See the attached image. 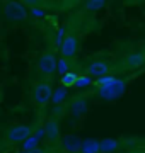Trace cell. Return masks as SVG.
<instances>
[{"instance_id":"obj_14","label":"cell","mask_w":145,"mask_h":153,"mask_svg":"<svg viewBox=\"0 0 145 153\" xmlns=\"http://www.w3.org/2000/svg\"><path fill=\"white\" fill-rule=\"evenodd\" d=\"M80 153H101V140H82Z\"/></svg>"},{"instance_id":"obj_24","label":"cell","mask_w":145,"mask_h":153,"mask_svg":"<svg viewBox=\"0 0 145 153\" xmlns=\"http://www.w3.org/2000/svg\"><path fill=\"white\" fill-rule=\"evenodd\" d=\"M28 153H48L46 150H43V148H36V150H33V152H28Z\"/></svg>"},{"instance_id":"obj_3","label":"cell","mask_w":145,"mask_h":153,"mask_svg":"<svg viewBox=\"0 0 145 153\" xmlns=\"http://www.w3.org/2000/svg\"><path fill=\"white\" fill-rule=\"evenodd\" d=\"M126 80L125 78H118L116 82L109 85V87H102L97 88V95L104 100H116V99L123 97L125 92H126Z\"/></svg>"},{"instance_id":"obj_16","label":"cell","mask_w":145,"mask_h":153,"mask_svg":"<svg viewBox=\"0 0 145 153\" xmlns=\"http://www.w3.org/2000/svg\"><path fill=\"white\" fill-rule=\"evenodd\" d=\"M106 7V0H85L84 9L89 12H99Z\"/></svg>"},{"instance_id":"obj_9","label":"cell","mask_w":145,"mask_h":153,"mask_svg":"<svg viewBox=\"0 0 145 153\" xmlns=\"http://www.w3.org/2000/svg\"><path fill=\"white\" fill-rule=\"evenodd\" d=\"M60 148L65 153H80L82 140L75 134H65L60 138Z\"/></svg>"},{"instance_id":"obj_7","label":"cell","mask_w":145,"mask_h":153,"mask_svg":"<svg viewBox=\"0 0 145 153\" xmlns=\"http://www.w3.org/2000/svg\"><path fill=\"white\" fill-rule=\"evenodd\" d=\"M111 70V65L108 63V61H102V60H96L92 63L87 65L85 68V73L90 76V78H101V76H104L109 73Z\"/></svg>"},{"instance_id":"obj_25","label":"cell","mask_w":145,"mask_h":153,"mask_svg":"<svg viewBox=\"0 0 145 153\" xmlns=\"http://www.w3.org/2000/svg\"><path fill=\"white\" fill-rule=\"evenodd\" d=\"M140 51H144V53H145V41L142 43V48H140Z\"/></svg>"},{"instance_id":"obj_11","label":"cell","mask_w":145,"mask_h":153,"mask_svg":"<svg viewBox=\"0 0 145 153\" xmlns=\"http://www.w3.org/2000/svg\"><path fill=\"white\" fill-rule=\"evenodd\" d=\"M70 111V114L75 116V117H80V116H84L87 111H89V104H87V99L82 97V95H78V97H73L70 100V104L67 107Z\"/></svg>"},{"instance_id":"obj_2","label":"cell","mask_w":145,"mask_h":153,"mask_svg":"<svg viewBox=\"0 0 145 153\" xmlns=\"http://www.w3.org/2000/svg\"><path fill=\"white\" fill-rule=\"evenodd\" d=\"M51 95H53V85L48 80L36 83L33 88V94H31L34 105H38V107H46L51 102Z\"/></svg>"},{"instance_id":"obj_6","label":"cell","mask_w":145,"mask_h":153,"mask_svg":"<svg viewBox=\"0 0 145 153\" xmlns=\"http://www.w3.org/2000/svg\"><path fill=\"white\" fill-rule=\"evenodd\" d=\"M78 51V38L73 34H65V38L60 44V55L63 58H73Z\"/></svg>"},{"instance_id":"obj_15","label":"cell","mask_w":145,"mask_h":153,"mask_svg":"<svg viewBox=\"0 0 145 153\" xmlns=\"http://www.w3.org/2000/svg\"><path fill=\"white\" fill-rule=\"evenodd\" d=\"M68 92H67V88L65 87H56L53 88V95H51V104H55V105H60L65 102V99H67Z\"/></svg>"},{"instance_id":"obj_18","label":"cell","mask_w":145,"mask_h":153,"mask_svg":"<svg viewBox=\"0 0 145 153\" xmlns=\"http://www.w3.org/2000/svg\"><path fill=\"white\" fill-rule=\"evenodd\" d=\"M61 87L65 88H70V87H75V82H77V73L73 71H67L65 75H61Z\"/></svg>"},{"instance_id":"obj_19","label":"cell","mask_w":145,"mask_h":153,"mask_svg":"<svg viewBox=\"0 0 145 153\" xmlns=\"http://www.w3.org/2000/svg\"><path fill=\"white\" fill-rule=\"evenodd\" d=\"M94 85V80L90 78L87 73H82V75H77V82H75V88H85Z\"/></svg>"},{"instance_id":"obj_10","label":"cell","mask_w":145,"mask_h":153,"mask_svg":"<svg viewBox=\"0 0 145 153\" xmlns=\"http://www.w3.org/2000/svg\"><path fill=\"white\" fill-rule=\"evenodd\" d=\"M145 65V53L144 51H132L123 58L125 70H137Z\"/></svg>"},{"instance_id":"obj_1","label":"cell","mask_w":145,"mask_h":153,"mask_svg":"<svg viewBox=\"0 0 145 153\" xmlns=\"http://www.w3.org/2000/svg\"><path fill=\"white\" fill-rule=\"evenodd\" d=\"M4 17L10 22H22L29 17V12L24 4H21L19 0H5L4 7H2Z\"/></svg>"},{"instance_id":"obj_22","label":"cell","mask_w":145,"mask_h":153,"mask_svg":"<svg viewBox=\"0 0 145 153\" xmlns=\"http://www.w3.org/2000/svg\"><path fill=\"white\" fill-rule=\"evenodd\" d=\"M21 4H24L26 7H43L45 0H19Z\"/></svg>"},{"instance_id":"obj_5","label":"cell","mask_w":145,"mask_h":153,"mask_svg":"<svg viewBox=\"0 0 145 153\" xmlns=\"http://www.w3.org/2000/svg\"><path fill=\"white\" fill-rule=\"evenodd\" d=\"M56 56L51 51H45L38 58V71L45 76H51L56 71Z\"/></svg>"},{"instance_id":"obj_4","label":"cell","mask_w":145,"mask_h":153,"mask_svg":"<svg viewBox=\"0 0 145 153\" xmlns=\"http://www.w3.org/2000/svg\"><path fill=\"white\" fill-rule=\"evenodd\" d=\"M34 133L33 126L29 124H14L10 126L5 131V140L7 143H12V145H17V143H22L28 136H31Z\"/></svg>"},{"instance_id":"obj_20","label":"cell","mask_w":145,"mask_h":153,"mask_svg":"<svg viewBox=\"0 0 145 153\" xmlns=\"http://www.w3.org/2000/svg\"><path fill=\"white\" fill-rule=\"evenodd\" d=\"M70 68H72V65H70V61H68V58H58V61H56V71L60 73V75H65L67 71H70Z\"/></svg>"},{"instance_id":"obj_23","label":"cell","mask_w":145,"mask_h":153,"mask_svg":"<svg viewBox=\"0 0 145 153\" xmlns=\"http://www.w3.org/2000/svg\"><path fill=\"white\" fill-rule=\"evenodd\" d=\"M63 38H65V31L63 29H58V33H56V44H61V41H63Z\"/></svg>"},{"instance_id":"obj_8","label":"cell","mask_w":145,"mask_h":153,"mask_svg":"<svg viewBox=\"0 0 145 153\" xmlns=\"http://www.w3.org/2000/svg\"><path fill=\"white\" fill-rule=\"evenodd\" d=\"M43 129H45V136L48 138L51 143L60 141L61 131H60V123H58V117H55V116L48 117V121H46L45 126H43Z\"/></svg>"},{"instance_id":"obj_12","label":"cell","mask_w":145,"mask_h":153,"mask_svg":"<svg viewBox=\"0 0 145 153\" xmlns=\"http://www.w3.org/2000/svg\"><path fill=\"white\" fill-rule=\"evenodd\" d=\"M45 136V129L39 128L38 131H34L31 136H28L26 140L22 141V152L28 153V152H33L36 148H39V143H41V138Z\"/></svg>"},{"instance_id":"obj_21","label":"cell","mask_w":145,"mask_h":153,"mask_svg":"<svg viewBox=\"0 0 145 153\" xmlns=\"http://www.w3.org/2000/svg\"><path fill=\"white\" fill-rule=\"evenodd\" d=\"M29 12H31V16L36 17V19H43L46 16V12L43 10V7H29Z\"/></svg>"},{"instance_id":"obj_17","label":"cell","mask_w":145,"mask_h":153,"mask_svg":"<svg viewBox=\"0 0 145 153\" xmlns=\"http://www.w3.org/2000/svg\"><path fill=\"white\" fill-rule=\"evenodd\" d=\"M118 78L114 75H109V73H108V75H104V76H101V78H96L94 80V85L97 88H102V87H109V85H113V83L116 82Z\"/></svg>"},{"instance_id":"obj_13","label":"cell","mask_w":145,"mask_h":153,"mask_svg":"<svg viewBox=\"0 0 145 153\" xmlns=\"http://www.w3.org/2000/svg\"><path fill=\"white\" fill-rule=\"evenodd\" d=\"M123 141L114 140V138H104L101 140V153H118V150H121Z\"/></svg>"}]
</instances>
